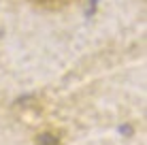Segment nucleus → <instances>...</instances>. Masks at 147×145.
I'll list each match as a JSON object with an SVG mask.
<instances>
[{
  "instance_id": "1",
  "label": "nucleus",
  "mask_w": 147,
  "mask_h": 145,
  "mask_svg": "<svg viewBox=\"0 0 147 145\" xmlns=\"http://www.w3.org/2000/svg\"><path fill=\"white\" fill-rule=\"evenodd\" d=\"M36 145H60V141L55 139V134H51V132H43V134H38Z\"/></svg>"
},
{
  "instance_id": "2",
  "label": "nucleus",
  "mask_w": 147,
  "mask_h": 145,
  "mask_svg": "<svg viewBox=\"0 0 147 145\" xmlns=\"http://www.w3.org/2000/svg\"><path fill=\"white\" fill-rule=\"evenodd\" d=\"M32 2L40 4V7H47V9H60L64 4H68L70 0H32Z\"/></svg>"
}]
</instances>
